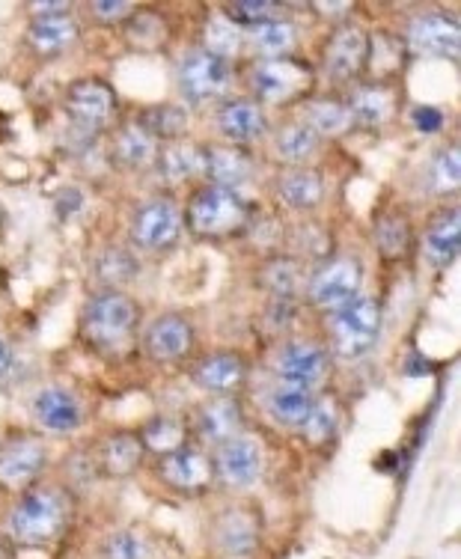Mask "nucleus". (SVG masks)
Wrapping results in <instances>:
<instances>
[{"label": "nucleus", "instance_id": "f257e3e1", "mask_svg": "<svg viewBox=\"0 0 461 559\" xmlns=\"http://www.w3.org/2000/svg\"><path fill=\"white\" fill-rule=\"evenodd\" d=\"M69 518V503L60 491L54 488H36L27 491L18 506L12 509L9 527L12 536L24 545H45L57 539L66 527Z\"/></svg>", "mask_w": 461, "mask_h": 559}, {"label": "nucleus", "instance_id": "f03ea898", "mask_svg": "<svg viewBox=\"0 0 461 559\" xmlns=\"http://www.w3.org/2000/svg\"><path fill=\"white\" fill-rule=\"evenodd\" d=\"M328 331H331V342H334V351L343 357V360H357L363 357L381 331V310L372 298L366 295H354L351 301H346L343 307L331 310V322H328Z\"/></svg>", "mask_w": 461, "mask_h": 559}, {"label": "nucleus", "instance_id": "7ed1b4c3", "mask_svg": "<svg viewBox=\"0 0 461 559\" xmlns=\"http://www.w3.org/2000/svg\"><path fill=\"white\" fill-rule=\"evenodd\" d=\"M140 322L137 304L122 292H99L84 310V334L99 348H122Z\"/></svg>", "mask_w": 461, "mask_h": 559}, {"label": "nucleus", "instance_id": "20e7f679", "mask_svg": "<svg viewBox=\"0 0 461 559\" xmlns=\"http://www.w3.org/2000/svg\"><path fill=\"white\" fill-rule=\"evenodd\" d=\"M247 221V209L235 191L209 185L200 188L188 203V226L200 235H230Z\"/></svg>", "mask_w": 461, "mask_h": 559}, {"label": "nucleus", "instance_id": "39448f33", "mask_svg": "<svg viewBox=\"0 0 461 559\" xmlns=\"http://www.w3.org/2000/svg\"><path fill=\"white\" fill-rule=\"evenodd\" d=\"M230 87L227 60L212 57L209 51H188L179 63V90L188 102H212Z\"/></svg>", "mask_w": 461, "mask_h": 559}, {"label": "nucleus", "instance_id": "423d86ee", "mask_svg": "<svg viewBox=\"0 0 461 559\" xmlns=\"http://www.w3.org/2000/svg\"><path fill=\"white\" fill-rule=\"evenodd\" d=\"M179 232H182V215L170 200L143 203L131 224V238L143 250H167L170 244H176Z\"/></svg>", "mask_w": 461, "mask_h": 559}, {"label": "nucleus", "instance_id": "0eeeda50", "mask_svg": "<svg viewBox=\"0 0 461 559\" xmlns=\"http://www.w3.org/2000/svg\"><path fill=\"white\" fill-rule=\"evenodd\" d=\"M253 90L265 105H283L307 90L310 72L295 60H262L253 69Z\"/></svg>", "mask_w": 461, "mask_h": 559}, {"label": "nucleus", "instance_id": "6e6552de", "mask_svg": "<svg viewBox=\"0 0 461 559\" xmlns=\"http://www.w3.org/2000/svg\"><path fill=\"white\" fill-rule=\"evenodd\" d=\"M357 286H360V265L348 256H340L313 274L307 295L316 307L337 310L357 295Z\"/></svg>", "mask_w": 461, "mask_h": 559}, {"label": "nucleus", "instance_id": "1a4fd4ad", "mask_svg": "<svg viewBox=\"0 0 461 559\" xmlns=\"http://www.w3.org/2000/svg\"><path fill=\"white\" fill-rule=\"evenodd\" d=\"M274 366L283 384H298L307 390L328 378V354L313 342H286Z\"/></svg>", "mask_w": 461, "mask_h": 559}, {"label": "nucleus", "instance_id": "9d476101", "mask_svg": "<svg viewBox=\"0 0 461 559\" xmlns=\"http://www.w3.org/2000/svg\"><path fill=\"white\" fill-rule=\"evenodd\" d=\"M408 45L411 51L423 54V57H444L453 60L459 57L461 30L459 24L447 15H420L411 21L408 27Z\"/></svg>", "mask_w": 461, "mask_h": 559}, {"label": "nucleus", "instance_id": "9b49d317", "mask_svg": "<svg viewBox=\"0 0 461 559\" xmlns=\"http://www.w3.org/2000/svg\"><path fill=\"white\" fill-rule=\"evenodd\" d=\"M366 51H369V39L360 27L346 24L334 33L328 51H325V72L331 81H351L363 63H366Z\"/></svg>", "mask_w": 461, "mask_h": 559}, {"label": "nucleus", "instance_id": "f8f14e48", "mask_svg": "<svg viewBox=\"0 0 461 559\" xmlns=\"http://www.w3.org/2000/svg\"><path fill=\"white\" fill-rule=\"evenodd\" d=\"M66 108L72 113V119L81 122L84 128H99L111 119L116 108L114 90L102 81H81L69 90Z\"/></svg>", "mask_w": 461, "mask_h": 559}, {"label": "nucleus", "instance_id": "ddd939ff", "mask_svg": "<svg viewBox=\"0 0 461 559\" xmlns=\"http://www.w3.org/2000/svg\"><path fill=\"white\" fill-rule=\"evenodd\" d=\"M218 470L235 488L253 485L259 470H262V452L256 447V441L253 438H235V435L227 438V441H221V447H218Z\"/></svg>", "mask_w": 461, "mask_h": 559}, {"label": "nucleus", "instance_id": "4468645a", "mask_svg": "<svg viewBox=\"0 0 461 559\" xmlns=\"http://www.w3.org/2000/svg\"><path fill=\"white\" fill-rule=\"evenodd\" d=\"M33 414L48 432H75L84 420L81 402L69 390H60V387L42 390L33 402Z\"/></svg>", "mask_w": 461, "mask_h": 559}, {"label": "nucleus", "instance_id": "2eb2a0df", "mask_svg": "<svg viewBox=\"0 0 461 559\" xmlns=\"http://www.w3.org/2000/svg\"><path fill=\"white\" fill-rule=\"evenodd\" d=\"M191 342H194L191 325L182 316H161L146 331V351H149V357L164 360V363L185 357L191 351Z\"/></svg>", "mask_w": 461, "mask_h": 559}, {"label": "nucleus", "instance_id": "dca6fc26", "mask_svg": "<svg viewBox=\"0 0 461 559\" xmlns=\"http://www.w3.org/2000/svg\"><path fill=\"white\" fill-rule=\"evenodd\" d=\"M75 39H78V27L69 15H36L27 30L30 48L42 57L66 51Z\"/></svg>", "mask_w": 461, "mask_h": 559}, {"label": "nucleus", "instance_id": "f3484780", "mask_svg": "<svg viewBox=\"0 0 461 559\" xmlns=\"http://www.w3.org/2000/svg\"><path fill=\"white\" fill-rule=\"evenodd\" d=\"M459 235H461V215L459 209H447L441 212L429 229H426V238H423V250H426V259L435 265V268H444L456 259L459 253Z\"/></svg>", "mask_w": 461, "mask_h": 559}, {"label": "nucleus", "instance_id": "a211bd4d", "mask_svg": "<svg viewBox=\"0 0 461 559\" xmlns=\"http://www.w3.org/2000/svg\"><path fill=\"white\" fill-rule=\"evenodd\" d=\"M218 125H221V134L232 143H253L265 134L262 108L256 102H247V99L227 102L218 113Z\"/></svg>", "mask_w": 461, "mask_h": 559}, {"label": "nucleus", "instance_id": "6ab92c4d", "mask_svg": "<svg viewBox=\"0 0 461 559\" xmlns=\"http://www.w3.org/2000/svg\"><path fill=\"white\" fill-rule=\"evenodd\" d=\"M253 173L250 158L235 149V146H212L206 149V176L212 179V185L235 191L238 185H244Z\"/></svg>", "mask_w": 461, "mask_h": 559}, {"label": "nucleus", "instance_id": "aec40b11", "mask_svg": "<svg viewBox=\"0 0 461 559\" xmlns=\"http://www.w3.org/2000/svg\"><path fill=\"white\" fill-rule=\"evenodd\" d=\"M45 467V449L39 441H15L0 452V482L24 485Z\"/></svg>", "mask_w": 461, "mask_h": 559}, {"label": "nucleus", "instance_id": "412c9836", "mask_svg": "<svg viewBox=\"0 0 461 559\" xmlns=\"http://www.w3.org/2000/svg\"><path fill=\"white\" fill-rule=\"evenodd\" d=\"M277 194L289 209H316L325 197V182L316 170L292 167L280 176Z\"/></svg>", "mask_w": 461, "mask_h": 559}, {"label": "nucleus", "instance_id": "4be33fe9", "mask_svg": "<svg viewBox=\"0 0 461 559\" xmlns=\"http://www.w3.org/2000/svg\"><path fill=\"white\" fill-rule=\"evenodd\" d=\"M164 479L176 488H206L212 479V464L203 452L197 449H176L164 458Z\"/></svg>", "mask_w": 461, "mask_h": 559}, {"label": "nucleus", "instance_id": "5701e85b", "mask_svg": "<svg viewBox=\"0 0 461 559\" xmlns=\"http://www.w3.org/2000/svg\"><path fill=\"white\" fill-rule=\"evenodd\" d=\"M194 381H197L200 387H206V390L230 393V390H235V387L244 381V363H241V357H235L230 351L209 354L206 360L197 363Z\"/></svg>", "mask_w": 461, "mask_h": 559}, {"label": "nucleus", "instance_id": "b1692460", "mask_svg": "<svg viewBox=\"0 0 461 559\" xmlns=\"http://www.w3.org/2000/svg\"><path fill=\"white\" fill-rule=\"evenodd\" d=\"M313 396L307 387H298V384H280L277 390H271L268 396V408L274 414L277 423L289 426V429H301L313 411Z\"/></svg>", "mask_w": 461, "mask_h": 559}, {"label": "nucleus", "instance_id": "393cba45", "mask_svg": "<svg viewBox=\"0 0 461 559\" xmlns=\"http://www.w3.org/2000/svg\"><path fill=\"white\" fill-rule=\"evenodd\" d=\"M158 170L167 182H185L197 173H206V149L185 143V140L170 143L158 155Z\"/></svg>", "mask_w": 461, "mask_h": 559}, {"label": "nucleus", "instance_id": "a878e982", "mask_svg": "<svg viewBox=\"0 0 461 559\" xmlns=\"http://www.w3.org/2000/svg\"><path fill=\"white\" fill-rule=\"evenodd\" d=\"M114 155L125 167H146L158 158V140L140 122H131L116 134Z\"/></svg>", "mask_w": 461, "mask_h": 559}, {"label": "nucleus", "instance_id": "bb28decb", "mask_svg": "<svg viewBox=\"0 0 461 559\" xmlns=\"http://www.w3.org/2000/svg\"><path fill=\"white\" fill-rule=\"evenodd\" d=\"M295 39H298V30L289 21H280V18L262 21L250 30V42L265 60H277L280 54H286L295 45Z\"/></svg>", "mask_w": 461, "mask_h": 559}, {"label": "nucleus", "instance_id": "cd10ccee", "mask_svg": "<svg viewBox=\"0 0 461 559\" xmlns=\"http://www.w3.org/2000/svg\"><path fill=\"white\" fill-rule=\"evenodd\" d=\"M316 146H319L316 131L310 125H301V122L286 125L277 134V152H280V158L286 164H304V161H310L313 152H316Z\"/></svg>", "mask_w": 461, "mask_h": 559}, {"label": "nucleus", "instance_id": "c85d7f7f", "mask_svg": "<svg viewBox=\"0 0 461 559\" xmlns=\"http://www.w3.org/2000/svg\"><path fill=\"white\" fill-rule=\"evenodd\" d=\"M351 119H360L366 125H378L393 113V93L384 87H360L348 105Z\"/></svg>", "mask_w": 461, "mask_h": 559}, {"label": "nucleus", "instance_id": "c756f323", "mask_svg": "<svg viewBox=\"0 0 461 559\" xmlns=\"http://www.w3.org/2000/svg\"><path fill=\"white\" fill-rule=\"evenodd\" d=\"M200 429L209 441H227L238 429V408L232 399H215L200 411Z\"/></svg>", "mask_w": 461, "mask_h": 559}, {"label": "nucleus", "instance_id": "7c9ffc66", "mask_svg": "<svg viewBox=\"0 0 461 559\" xmlns=\"http://www.w3.org/2000/svg\"><path fill=\"white\" fill-rule=\"evenodd\" d=\"M218 542L230 554H250L256 548V527L244 512H230L218 524Z\"/></svg>", "mask_w": 461, "mask_h": 559}, {"label": "nucleus", "instance_id": "2f4dec72", "mask_svg": "<svg viewBox=\"0 0 461 559\" xmlns=\"http://www.w3.org/2000/svg\"><path fill=\"white\" fill-rule=\"evenodd\" d=\"M307 122L313 131H322V134H343L351 128V111L343 102H334V99H319L307 108Z\"/></svg>", "mask_w": 461, "mask_h": 559}, {"label": "nucleus", "instance_id": "473e14b6", "mask_svg": "<svg viewBox=\"0 0 461 559\" xmlns=\"http://www.w3.org/2000/svg\"><path fill=\"white\" fill-rule=\"evenodd\" d=\"M241 48V30L227 15H215L206 24V51L218 60H230Z\"/></svg>", "mask_w": 461, "mask_h": 559}, {"label": "nucleus", "instance_id": "72a5a7b5", "mask_svg": "<svg viewBox=\"0 0 461 559\" xmlns=\"http://www.w3.org/2000/svg\"><path fill=\"white\" fill-rule=\"evenodd\" d=\"M140 455H143V447L137 444V438L131 435H116L105 444V452H102V461H105V470L111 476H125L131 470H137L140 464Z\"/></svg>", "mask_w": 461, "mask_h": 559}, {"label": "nucleus", "instance_id": "f704fd0d", "mask_svg": "<svg viewBox=\"0 0 461 559\" xmlns=\"http://www.w3.org/2000/svg\"><path fill=\"white\" fill-rule=\"evenodd\" d=\"M461 179V161H459V146H447L444 152L435 155L432 170H429V185L435 194H450L459 188Z\"/></svg>", "mask_w": 461, "mask_h": 559}, {"label": "nucleus", "instance_id": "c9c22d12", "mask_svg": "<svg viewBox=\"0 0 461 559\" xmlns=\"http://www.w3.org/2000/svg\"><path fill=\"white\" fill-rule=\"evenodd\" d=\"M96 274H99V280L108 283V286L128 283V280H134V274H137V259H134L131 253H125V250H119V247H111V250H105V253L99 256Z\"/></svg>", "mask_w": 461, "mask_h": 559}, {"label": "nucleus", "instance_id": "e433bc0d", "mask_svg": "<svg viewBox=\"0 0 461 559\" xmlns=\"http://www.w3.org/2000/svg\"><path fill=\"white\" fill-rule=\"evenodd\" d=\"M298 280H301V268H298V262H292V259H274V262H268V268H265V286H268L277 298L295 295Z\"/></svg>", "mask_w": 461, "mask_h": 559}, {"label": "nucleus", "instance_id": "4c0bfd02", "mask_svg": "<svg viewBox=\"0 0 461 559\" xmlns=\"http://www.w3.org/2000/svg\"><path fill=\"white\" fill-rule=\"evenodd\" d=\"M155 140L161 137V134H182L185 131V125H188V116L182 108H170V105H158V108H152V111L143 116V122H140Z\"/></svg>", "mask_w": 461, "mask_h": 559}, {"label": "nucleus", "instance_id": "58836bf2", "mask_svg": "<svg viewBox=\"0 0 461 559\" xmlns=\"http://www.w3.org/2000/svg\"><path fill=\"white\" fill-rule=\"evenodd\" d=\"M143 438H146V447L149 449L170 455V452H176L179 444H182V426L176 420H170V417H158V420H152L146 426Z\"/></svg>", "mask_w": 461, "mask_h": 559}, {"label": "nucleus", "instance_id": "ea45409f", "mask_svg": "<svg viewBox=\"0 0 461 559\" xmlns=\"http://www.w3.org/2000/svg\"><path fill=\"white\" fill-rule=\"evenodd\" d=\"M301 429L307 432V438H310L313 444L328 441V438L334 435V429H337V408H334L328 399L313 402V411H310V417H307V423H304Z\"/></svg>", "mask_w": 461, "mask_h": 559}, {"label": "nucleus", "instance_id": "a19ab883", "mask_svg": "<svg viewBox=\"0 0 461 559\" xmlns=\"http://www.w3.org/2000/svg\"><path fill=\"white\" fill-rule=\"evenodd\" d=\"M375 241H378V250L384 256H402L405 247H408V226L402 218H384L378 224V232H375Z\"/></svg>", "mask_w": 461, "mask_h": 559}, {"label": "nucleus", "instance_id": "79ce46f5", "mask_svg": "<svg viewBox=\"0 0 461 559\" xmlns=\"http://www.w3.org/2000/svg\"><path fill=\"white\" fill-rule=\"evenodd\" d=\"M108 559H143V545L134 533H114L105 548Z\"/></svg>", "mask_w": 461, "mask_h": 559}, {"label": "nucleus", "instance_id": "37998d69", "mask_svg": "<svg viewBox=\"0 0 461 559\" xmlns=\"http://www.w3.org/2000/svg\"><path fill=\"white\" fill-rule=\"evenodd\" d=\"M277 3H232L230 12L235 18H241V21H253V27L256 24H262V21H271L274 15H277Z\"/></svg>", "mask_w": 461, "mask_h": 559}, {"label": "nucleus", "instance_id": "c03bdc74", "mask_svg": "<svg viewBox=\"0 0 461 559\" xmlns=\"http://www.w3.org/2000/svg\"><path fill=\"white\" fill-rule=\"evenodd\" d=\"M414 122H417V128L423 134H435L444 125V113L438 111V108H417L414 111Z\"/></svg>", "mask_w": 461, "mask_h": 559}, {"label": "nucleus", "instance_id": "a18cd8bd", "mask_svg": "<svg viewBox=\"0 0 461 559\" xmlns=\"http://www.w3.org/2000/svg\"><path fill=\"white\" fill-rule=\"evenodd\" d=\"M128 3H119V0H96L93 3V12H96V18H102V21H116V18H122V15H128Z\"/></svg>", "mask_w": 461, "mask_h": 559}, {"label": "nucleus", "instance_id": "49530a36", "mask_svg": "<svg viewBox=\"0 0 461 559\" xmlns=\"http://www.w3.org/2000/svg\"><path fill=\"white\" fill-rule=\"evenodd\" d=\"M9 369H12V354H9V348L0 342V378H6Z\"/></svg>", "mask_w": 461, "mask_h": 559}]
</instances>
